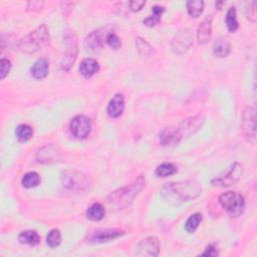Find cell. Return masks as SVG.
<instances>
[{
  "label": "cell",
  "mask_w": 257,
  "mask_h": 257,
  "mask_svg": "<svg viewBox=\"0 0 257 257\" xmlns=\"http://www.w3.org/2000/svg\"><path fill=\"white\" fill-rule=\"evenodd\" d=\"M99 71L98 63L93 59H86L80 65V73L86 79H89Z\"/></svg>",
  "instance_id": "cell-20"
},
{
  "label": "cell",
  "mask_w": 257,
  "mask_h": 257,
  "mask_svg": "<svg viewBox=\"0 0 257 257\" xmlns=\"http://www.w3.org/2000/svg\"><path fill=\"white\" fill-rule=\"evenodd\" d=\"M113 25H107L105 27L93 30L86 36L85 41L86 46L89 50L93 51V53H96V51L100 50L104 44L107 42V38L111 33H113Z\"/></svg>",
  "instance_id": "cell-7"
},
{
  "label": "cell",
  "mask_w": 257,
  "mask_h": 257,
  "mask_svg": "<svg viewBox=\"0 0 257 257\" xmlns=\"http://www.w3.org/2000/svg\"><path fill=\"white\" fill-rule=\"evenodd\" d=\"M62 157V151L59 146L56 145H46L38 150L36 154V159L39 163H54L58 162Z\"/></svg>",
  "instance_id": "cell-13"
},
{
  "label": "cell",
  "mask_w": 257,
  "mask_h": 257,
  "mask_svg": "<svg viewBox=\"0 0 257 257\" xmlns=\"http://www.w3.org/2000/svg\"><path fill=\"white\" fill-rule=\"evenodd\" d=\"M257 2L256 1H251L248 3L246 9H245V15L248 20L251 22H255L257 18Z\"/></svg>",
  "instance_id": "cell-33"
},
{
  "label": "cell",
  "mask_w": 257,
  "mask_h": 257,
  "mask_svg": "<svg viewBox=\"0 0 257 257\" xmlns=\"http://www.w3.org/2000/svg\"><path fill=\"white\" fill-rule=\"evenodd\" d=\"M226 25L230 32H235L239 28L235 7H230L226 14Z\"/></svg>",
  "instance_id": "cell-29"
},
{
  "label": "cell",
  "mask_w": 257,
  "mask_h": 257,
  "mask_svg": "<svg viewBox=\"0 0 257 257\" xmlns=\"http://www.w3.org/2000/svg\"><path fill=\"white\" fill-rule=\"evenodd\" d=\"M63 186L71 191H83L89 185L88 179L82 173L76 171H67L62 175Z\"/></svg>",
  "instance_id": "cell-8"
},
{
  "label": "cell",
  "mask_w": 257,
  "mask_h": 257,
  "mask_svg": "<svg viewBox=\"0 0 257 257\" xmlns=\"http://www.w3.org/2000/svg\"><path fill=\"white\" fill-rule=\"evenodd\" d=\"M243 175V166L235 162L231 165L229 171L222 176L216 177L211 181V184L215 187H229L231 185H234L237 183Z\"/></svg>",
  "instance_id": "cell-9"
},
{
  "label": "cell",
  "mask_w": 257,
  "mask_h": 257,
  "mask_svg": "<svg viewBox=\"0 0 257 257\" xmlns=\"http://www.w3.org/2000/svg\"><path fill=\"white\" fill-rule=\"evenodd\" d=\"M18 241L21 244H26V245H30V246H35L39 243L40 241V237L38 235V233L34 230H26L23 231L19 234L18 236Z\"/></svg>",
  "instance_id": "cell-24"
},
{
  "label": "cell",
  "mask_w": 257,
  "mask_h": 257,
  "mask_svg": "<svg viewBox=\"0 0 257 257\" xmlns=\"http://www.w3.org/2000/svg\"><path fill=\"white\" fill-rule=\"evenodd\" d=\"M86 217L87 219L97 222L104 219L106 215V210L105 207L102 206L100 203H93L91 206L86 210Z\"/></svg>",
  "instance_id": "cell-22"
},
{
  "label": "cell",
  "mask_w": 257,
  "mask_h": 257,
  "mask_svg": "<svg viewBox=\"0 0 257 257\" xmlns=\"http://www.w3.org/2000/svg\"><path fill=\"white\" fill-rule=\"evenodd\" d=\"M160 241L155 236L147 237L137 245L135 250L136 256H157L160 252Z\"/></svg>",
  "instance_id": "cell-12"
},
{
  "label": "cell",
  "mask_w": 257,
  "mask_h": 257,
  "mask_svg": "<svg viewBox=\"0 0 257 257\" xmlns=\"http://www.w3.org/2000/svg\"><path fill=\"white\" fill-rule=\"evenodd\" d=\"M15 135L16 138L18 139L19 142L25 143L27 141H29L32 136H33V129L26 124H21L19 125L16 130H15Z\"/></svg>",
  "instance_id": "cell-25"
},
{
  "label": "cell",
  "mask_w": 257,
  "mask_h": 257,
  "mask_svg": "<svg viewBox=\"0 0 257 257\" xmlns=\"http://www.w3.org/2000/svg\"><path fill=\"white\" fill-rule=\"evenodd\" d=\"M201 255H203V256H218L219 252L215 245L210 244L206 247V249H205V251Z\"/></svg>",
  "instance_id": "cell-38"
},
{
  "label": "cell",
  "mask_w": 257,
  "mask_h": 257,
  "mask_svg": "<svg viewBox=\"0 0 257 257\" xmlns=\"http://www.w3.org/2000/svg\"><path fill=\"white\" fill-rule=\"evenodd\" d=\"M201 192L202 188L199 183L188 180L165 184L161 189V196L166 203L172 206H180L183 203L199 197Z\"/></svg>",
  "instance_id": "cell-1"
},
{
  "label": "cell",
  "mask_w": 257,
  "mask_h": 257,
  "mask_svg": "<svg viewBox=\"0 0 257 257\" xmlns=\"http://www.w3.org/2000/svg\"><path fill=\"white\" fill-rule=\"evenodd\" d=\"M182 140L177 128H165L159 134V142L162 146H175Z\"/></svg>",
  "instance_id": "cell-18"
},
{
  "label": "cell",
  "mask_w": 257,
  "mask_h": 257,
  "mask_svg": "<svg viewBox=\"0 0 257 257\" xmlns=\"http://www.w3.org/2000/svg\"><path fill=\"white\" fill-rule=\"evenodd\" d=\"M240 130L244 139L254 144L256 141V111L253 107H246L241 116Z\"/></svg>",
  "instance_id": "cell-6"
},
{
  "label": "cell",
  "mask_w": 257,
  "mask_h": 257,
  "mask_svg": "<svg viewBox=\"0 0 257 257\" xmlns=\"http://www.w3.org/2000/svg\"><path fill=\"white\" fill-rule=\"evenodd\" d=\"M186 6L190 16L199 17L204 10V1L202 0H190V1H187Z\"/></svg>",
  "instance_id": "cell-26"
},
{
  "label": "cell",
  "mask_w": 257,
  "mask_h": 257,
  "mask_svg": "<svg viewBox=\"0 0 257 257\" xmlns=\"http://www.w3.org/2000/svg\"><path fill=\"white\" fill-rule=\"evenodd\" d=\"M212 15H208L204 18L199 24L197 29V39L200 44H206L209 42L212 36Z\"/></svg>",
  "instance_id": "cell-16"
},
{
  "label": "cell",
  "mask_w": 257,
  "mask_h": 257,
  "mask_svg": "<svg viewBox=\"0 0 257 257\" xmlns=\"http://www.w3.org/2000/svg\"><path fill=\"white\" fill-rule=\"evenodd\" d=\"M123 235H125V232L120 229H100L93 232L89 236L88 241L91 243H104L117 239Z\"/></svg>",
  "instance_id": "cell-14"
},
{
  "label": "cell",
  "mask_w": 257,
  "mask_h": 257,
  "mask_svg": "<svg viewBox=\"0 0 257 257\" xmlns=\"http://www.w3.org/2000/svg\"><path fill=\"white\" fill-rule=\"evenodd\" d=\"M64 40L66 43V54L64 55L63 61L61 63V69L64 72H69L78 58V38L74 31H67L64 35Z\"/></svg>",
  "instance_id": "cell-5"
},
{
  "label": "cell",
  "mask_w": 257,
  "mask_h": 257,
  "mask_svg": "<svg viewBox=\"0 0 257 257\" xmlns=\"http://www.w3.org/2000/svg\"><path fill=\"white\" fill-rule=\"evenodd\" d=\"M46 243L50 248H56L61 245L62 243V234L59 229H53L50 230L47 237H46Z\"/></svg>",
  "instance_id": "cell-32"
},
{
  "label": "cell",
  "mask_w": 257,
  "mask_h": 257,
  "mask_svg": "<svg viewBox=\"0 0 257 257\" xmlns=\"http://www.w3.org/2000/svg\"><path fill=\"white\" fill-rule=\"evenodd\" d=\"M219 203L227 214L233 218L242 215L245 209L244 197L238 192L229 191L223 193L219 197Z\"/></svg>",
  "instance_id": "cell-4"
},
{
  "label": "cell",
  "mask_w": 257,
  "mask_h": 257,
  "mask_svg": "<svg viewBox=\"0 0 257 257\" xmlns=\"http://www.w3.org/2000/svg\"><path fill=\"white\" fill-rule=\"evenodd\" d=\"M231 50L230 41L226 37H219L213 44V53L218 58H226Z\"/></svg>",
  "instance_id": "cell-21"
},
{
  "label": "cell",
  "mask_w": 257,
  "mask_h": 257,
  "mask_svg": "<svg viewBox=\"0 0 257 257\" xmlns=\"http://www.w3.org/2000/svg\"><path fill=\"white\" fill-rule=\"evenodd\" d=\"M205 123V116L203 114H198L194 117L183 120L178 126V131L181 135V138H188L191 135L198 132Z\"/></svg>",
  "instance_id": "cell-11"
},
{
  "label": "cell",
  "mask_w": 257,
  "mask_h": 257,
  "mask_svg": "<svg viewBox=\"0 0 257 257\" xmlns=\"http://www.w3.org/2000/svg\"><path fill=\"white\" fill-rule=\"evenodd\" d=\"M145 5L146 1H144V0H133V1L129 2V8L134 12L140 11Z\"/></svg>",
  "instance_id": "cell-36"
},
{
  "label": "cell",
  "mask_w": 257,
  "mask_h": 257,
  "mask_svg": "<svg viewBox=\"0 0 257 257\" xmlns=\"http://www.w3.org/2000/svg\"><path fill=\"white\" fill-rule=\"evenodd\" d=\"M164 11H165V7H163V6H159V5L153 6L152 7V15L145 18L143 20V23L146 26H149V27L155 26L156 24H158L160 22L162 14L164 13Z\"/></svg>",
  "instance_id": "cell-23"
},
{
  "label": "cell",
  "mask_w": 257,
  "mask_h": 257,
  "mask_svg": "<svg viewBox=\"0 0 257 257\" xmlns=\"http://www.w3.org/2000/svg\"><path fill=\"white\" fill-rule=\"evenodd\" d=\"M107 43L109 44V46L113 49H119L122 46V41L120 39V37L116 34V33H111L108 38H107Z\"/></svg>",
  "instance_id": "cell-35"
},
{
  "label": "cell",
  "mask_w": 257,
  "mask_h": 257,
  "mask_svg": "<svg viewBox=\"0 0 257 257\" xmlns=\"http://www.w3.org/2000/svg\"><path fill=\"white\" fill-rule=\"evenodd\" d=\"M201 221H202V214L201 213L192 214L185 223V230L190 234L194 233L198 229Z\"/></svg>",
  "instance_id": "cell-30"
},
{
  "label": "cell",
  "mask_w": 257,
  "mask_h": 257,
  "mask_svg": "<svg viewBox=\"0 0 257 257\" xmlns=\"http://www.w3.org/2000/svg\"><path fill=\"white\" fill-rule=\"evenodd\" d=\"M224 4V2L223 1H217L216 2V7L218 8V9H221V6Z\"/></svg>",
  "instance_id": "cell-39"
},
{
  "label": "cell",
  "mask_w": 257,
  "mask_h": 257,
  "mask_svg": "<svg viewBox=\"0 0 257 257\" xmlns=\"http://www.w3.org/2000/svg\"><path fill=\"white\" fill-rule=\"evenodd\" d=\"M192 36L188 29L179 32L172 41V48L178 55H184L192 44Z\"/></svg>",
  "instance_id": "cell-15"
},
{
  "label": "cell",
  "mask_w": 257,
  "mask_h": 257,
  "mask_svg": "<svg viewBox=\"0 0 257 257\" xmlns=\"http://www.w3.org/2000/svg\"><path fill=\"white\" fill-rule=\"evenodd\" d=\"M11 62L7 59H1V61H0V79L1 80H4L8 74L10 73V70H11Z\"/></svg>",
  "instance_id": "cell-34"
},
{
  "label": "cell",
  "mask_w": 257,
  "mask_h": 257,
  "mask_svg": "<svg viewBox=\"0 0 257 257\" xmlns=\"http://www.w3.org/2000/svg\"><path fill=\"white\" fill-rule=\"evenodd\" d=\"M49 31L45 24H41L18 42V48L25 54H34L49 44Z\"/></svg>",
  "instance_id": "cell-3"
},
{
  "label": "cell",
  "mask_w": 257,
  "mask_h": 257,
  "mask_svg": "<svg viewBox=\"0 0 257 257\" xmlns=\"http://www.w3.org/2000/svg\"><path fill=\"white\" fill-rule=\"evenodd\" d=\"M146 186V178L144 175L138 177L132 184L117 189L108 196V203L117 210H123L133 203L135 198Z\"/></svg>",
  "instance_id": "cell-2"
},
{
  "label": "cell",
  "mask_w": 257,
  "mask_h": 257,
  "mask_svg": "<svg viewBox=\"0 0 257 257\" xmlns=\"http://www.w3.org/2000/svg\"><path fill=\"white\" fill-rule=\"evenodd\" d=\"M41 182V178L40 176L36 173V172H28L26 173L22 180H21V184L24 188L30 189L33 187H36L37 185H39Z\"/></svg>",
  "instance_id": "cell-28"
},
{
  "label": "cell",
  "mask_w": 257,
  "mask_h": 257,
  "mask_svg": "<svg viewBox=\"0 0 257 257\" xmlns=\"http://www.w3.org/2000/svg\"><path fill=\"white\" fill-rule=\"evenodd\" d=\"M125 110V97L122 93H117L113 96V98L110 100L107 113L111 118L117 119L122 116Z\"/></svg>",
  "instance_id": "cell-17"
},
{
  "label": "cell",
  "mask_w": 257,
  "mask_h": 257,
  "mask_svg": "<svg viewBox=\"0 0 257 257\" xmlns=\"http://www.w3.org/2000/svg\"><path fill=\"white\" fill-rule=\"evenodd\" d=\"M49 74V61L45 58L38 59L30 69V75L36 80L45 79Z\"/></svg>",
  "instance_id": "cell-19"
},
{
  "label": "cell",
  "mask_w": 257,
  "mask_h": 257,
  "mask_svg": "<svg viewBox=\"0 0 257 257\" xmlns=\"http://www.w3.org/2000/svg\"><path fill=\"white\" fill-rule=\"evenodd\" d=\"M70 130L75 138L86 139L91 131L90 119L84 115L76 116L70 123Z\"/></svg>",
  "instance_id": "cell-10"
},
{
  "label": "cell",
  "mask_w": 257,
  "mask_h": 257,
  "mask_svg": "<svg viewBox=\"0 0 257 257\" xmlns=\"http://www.w3.org/2000/svg\"><path fill=\"white\" fill-rule=\"evenodd\" d=\"M177 172H178V168L176 165L172 163H163L156 168L155 175L161 178H165V177L172 176Z\"/></svg>",
  "instance_id": "cell-27"
},
{
  "label": "cell",
  "mask_w": 257,
  "mask_h": 257,
  "mask_svg": "<svg viewBox=\"0 0 257 257\" xmlns=\"http://www.w3.org/2000/svg\"><path fill=\"white\" fill-rule=\"evenodd\" d=\"M136 46L139 54L143 57H150L153 54V47L142 37H138L136 39Z\"/></svg>",
  "instance_id": "cell-31"
},
{
  "label": "cell",
  "mask_w": 257,
  "mask_h": 257,
  "mask_svg": "<svg viewBox=\"0 0 257 257\" xmlns=\"http://www.w3.org/2000/svg\"><path fill=\"white\" fill-rule=\"evenodd\" d=\"M44 2L43 1H29L27 3V10L28 11H40L43 7Z\"/></svg>",
  "instance_id": "cell-37"
}]
</instances>
